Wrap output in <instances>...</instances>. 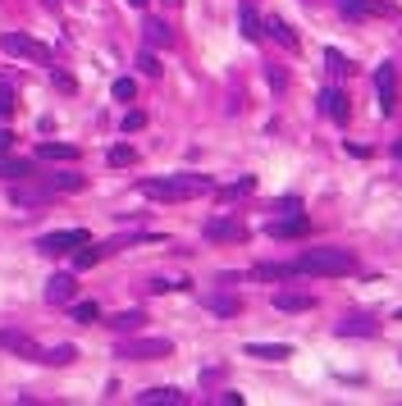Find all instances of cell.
<instances>
[{
    "label": "cell",
    "instance_id": "obj_1",
    "mask_svg": "<svg viewBox=\"0 0 402 406\" xmlns=\"http://www.w3.org/2000/svg\"><path fill=\"white\" fill-rule=\"evenodd\" d=\"M357 269V256L343 247H311L298 256V274H311V278H339V274H352Z\"/></svg>",
    "mask_w": 402,
    "mask_h": 406
},
{
    "label": "cell",
    "instance_id": "obj_2",
    "mask_svg": "<svg viewBox=\"0 0 402 406\" xmlns=\"http://www.w3.org/2000/svg\"><path fill=\"white\" fill-rule=\"evenodd\" d=\"M201 192H210V178H206V173L142 178V197H151V201H188V197H201Z\"/></svg>",
    "mask_w": 402,
    "mask_h": 406
},
{
    "label": "cell",
    "instance_id": "obj_3",
    "mask_svg": "<svg viewBox=\"0 0 402 406\" xmlns=\"http://www.w3.org/2000/svg\"><path fill=\"white\" fill-rule=\"evenodd\" d=\"M169 352H174L169 338H128V343L114 347V356H123V361H160Z\"/></svg>",
    "mask_w": 402,
    "mask_h": 406
},
{
    "label": "cell",
    "instance_id": "obj_4",
    "mask_svg": "<svg viewBox=\"0 0 402 406\" xmlns=\"http://www.w3.org/2000/svg\"><path fill=\"white\" fill-rule=\"evenodd\" d=\"M83 242H92L87 228H64V233H46L42 242H37V251H42V256H64V251H78Z\"/></svg>",
    "mask_w": 402,
    "mask_h": 406
},
{
    "label": "cell",
    "instance_id": "obj_5",
    "mask_svg": "<svg viewBox=\"0 0 402 406\" xmlns=\"http://www.w3.org/2000/svg\"><path fill=\"white\" fill-rule=\"evenodd\" d=\"M0 46H5L9 55H18V60H37V64H51V51H46L42 42H32V37H23V32H5V37H0Z\"/></svg>",
    "mask_w": 402,
    "mask_h": 406
},
{
    "label": "cell",
    "instance_id": "obj_6",
    "mask_svg": "<svg viewBox=\"0 0 402 406\" xmlns=\"http://www.w3.org/2000/svg\"><path fill=\"white\" fill-rule=\"evenodd\" d=\"M375 92H379V110L394 114L398 110V69L394 64H379L375 69Z\"/></svg>",
    "mask_w": 402,
    "mask_h": 406
},
{
    "label": "cell",
    "instance_id": "obj_7",
    "mask_svg": "<svg viewBox=\"0 0 402 406\" xmlns=\"http://www.w3.org/2000/svg\"><path fill=\"white\" fill-rule=\"evenodd\" d=\"M320 114H329L334 123H348V114H352L348 92H343V87H324L320 92Z\"/></svg>",
    "mask_w": 402,
    "mask_h": 406
},
{
    "label": "cell",
    "instance_id": "obj_8",
    "mask_svg": "<svg viewBox=\"0 0 402 406\" xmlns=\"http://www.w3.org/2000/svg\"><path fill=\"white\" fill-rule=\"evenodd\" d=\"M0 347H9V352H18L23 361H42V347L32 343L28 333H18V328H0Z\"/></svg>",
    "mask_w": 402,
    "mask_h": 406
},
{
    "label": "cell",
    "instance_id": "obj_9",
    "mask_svg": "<svg viewBox=\"0 0 402 406\" xmlns=\"http://www.w3.org/2000/svg\"><path fill=\"white\" fill-rule=\"evenodd\" d=\"M206 238H210V242H243V238H247V224H238V219H210V224H206Z\"/></svg>",
    "mask_w": 402,
    "mask_h": 406
},
{
    "label": "cell",
    "instance_id": "obj_10",
    "mask_svg": "<svg viewBox=\"0 0 402 406\" xmlns=\"http://www.w3.org/2000/svg\"><path fill=\"white\" fill-rule=\"evenodd\" d=\"M265 233H270V238H306V233H311V219L293 210L288 219H274V224L265 228Z\"/></svg>",
    "mask_w": 402,
    "mask_h": 406
},
{
    "label": "cell",
    "instance_id": "obj_11",
    "mask_svg": "<svg viewBox=\"0 0 402 406\" xmlns=\"http://www.w3.org/2000/svg\"><path fill=\"white\" fill-rule=\"evenodd\" d=\"M73 293H78V278H73V274H55L51 283H46V302H51V306L73 302Z\"/></svg>",
    "mask_w": 402,
    "mask_h": 406
},
{
    "label": "cell",
    "instance_id": "obj_12",
    "mask_svg": "<svg viewBox=\"0 0 402 406\" xmlns=\"http://www.w3.org/2000/svg\"><path fill=\"white\" fill-rule=\"evenodd\" d=\"M274 311H284V315L315 311V297H311V293H279V297H274Z\"/></svg>",
    "mask_w": 402,
    "mask_h": 406
},
{
    "label": "cell",
    "instance_id": "obj_13",
    "mask_svg": "<svg viewBox=\"0 0 402 406\" xmlns=\"http://www.w3.org/2000/svg\"><path fill=\"white\" fill-rule=\"evenodd\" d=\"M51 197H55V187H37V183H28V187H14V192H9V201H14V206H46Z\"/></svg>",
    "mask_w": 402,
    "mask_h": 406
},
{
    "label": "cell",
    "instance_id": "obj_14",
    "mask_svg": "<svg viewBox=\"0 0 402 406\" xmlns=\"http://www.w3.org/2000/svg\"><path fill=\"white\" fill-rule=\"evenodd\" d=\"M188 398L178 388H147V393H138V406H183Z\"/></svg>",
    "mask_w": 402,
    "mask_h": 406
},
{
    "label": "cell",
    "instance_id": "obj_15",
    "mask_svg": "<svg viewBox=\"0 0 402 406\" xmlns=\"http://www.w3.org/2000/svg\"><path fill=\"white\" fill-rule=\"evenodd\" d=\"M247 356H256V361H288L293 347L288 343H247Z\"/></svg>",
    "mask_w": 402,
    "mask_h": 406
},
{
    "label": "cell",
    "instance_id": "obj_16",
    "mask_svg": "<svg viewBox=\"0 0 402 406\" xmlns=\"http://www.w3.org/2000/svg\"><path fill=\"white\" fill-rule=\"evenodd\" d=\"M375 333H379V324L366 320V315H352V320L339 324V338H375Z\"/></svg>",
    "mask_w": 402,
    "mask_h": 406
},
{
    "label": "cell",
    "instance_id": "obj_17",
    "mask_svg": "<svg viewBox=\"0 0 402 406\" xmlns=\"http://www.w3.org/2000/svg\"><path fill=\"white\" fill-rule=\"evenodd\" d=\"M265 37H274L284 51H298V32H293L284 18H265Z\"/></svg>",
    "mask_w": 402,
    "mask_h": 406
},
{
    "label": "cell",
    "instance_id": "obj_18",
    "mask_svg": "<svg viewBox=\"0 0 402 406\" xmlns=\"http://www.w3.org/2000/svg\"><path fill=\"white\" fill-rule=\"evenodd\" d=\"M206 311H210V315H224V320H229V315L243 311V302H238L233 293H215V297H206Z\"/></svg>",
    "mask_w": 402,
    "mask_h": 406
},
{
    "label": "cell",
    "instance_id": "obj_19",
    "mask_svg": "<svg viewBox=\"0 0 402 406\" xmlns=\"http://www.w3.org/2000/svg\"><path fill=\"white\" fill-rule=\"evenodd\" d=\"M238 18H243V37H247V42H261V37H265L261 18H256V9L247 5V0H243V9H238Z\"/></svg>",
    "mask_w": 402,
    "mask_h": 406
},
{
    "label": "cell",
    "instance_id": "obj_20",
    "mask_svg": "<svg viewBox=\"0 0 402 406\" xmlns=\"http://www.w3.org/2000/svg\"><path fill=\"white\" fill-rule=\"evenodd\" d=\"M147 46H174V32H169V23H160V18H147Z\"/></svg>",
    "mask_w": 402,
    "mask_h": 406
},
{
    "label": "cell",
    "instance_id": "obj_21",
    "mask_svg": "<svg viewBox=\"0 0 402 406\" xmlns=\"http://www.w3.org/2000/svg\"><path fill=\"white\" fill-rule=\"evenodd\" d=\"M0 178H32V164H28V160H14V156H5V151H0Z\"/></svg>",
    "mask_w": 402,
    "mask_h": 406
},
{
    "label": "cell",
    "instance_id": "obj_22",
    "mask_svg": "<svg viewBox=\"0 0 402 406\" xmlns=\"http://www.w3.org/2000/svg\"><path fill=\"white\" fill-rule=\"evenodd\" d=\"M147 324V311H119L110 320V328H119V333H133V328H142Z\"/></svg>",
    "mask_w": 402,
    "mask_h": 406
},
{
    "label": "cell",
    "instance_id": "obj_23",
    "mask_svg": "<svg viewBox=\"0 0 402 406\" xmlns=\"http://www.w3.org/2000/svg\"><path fill=\"white\" fill-rule=\"evenodd\" d=\"M37 156H42V160H78V147H60V142H42V147H37Z\"/></svg>",
    "mask_w": 402,
    "mask_h": 406
},
{
    "label": "cell",
    "instance_id": "obj_24",
    "mask_svg": "<svg viewBox=\"0 0 402 406\" xmlns=\"http://www.w3.org/2000/svg\"><path fill=\"white\" fill-rule=\"evenodd\" d=\"M42 361H46V365H73V361H78V347H73V343L51 347V352H42Z\"/></svg>",
    "mask_w": 402,
    "mask_h": 406
},
{
    "label": "cell",
    "instance_id": "obj_25",
    "mask_svg": "<svg viewBox=\"0 0 402 406\" xmlns=\"http://www.w3.org/2000/svg\"><path fill=\"white\" fill-rule=\"evenodd\" d=\"M252 274L256 278H298V260H288V265H256Z\"/></svg>",
    "mask_w": 402,
    "mask_h": 406
},
{
    "label": "cell",
    "instance_id": "obj_26",
    "mask_svg": "<svg viewBox=\"0 0 402 406\" xmlns=\"http://www.w3.org/2000/svg\"><path fill=\"white\" fill-rule=\"evenodd\" d=\"M101 256H105V247L83 242V251H73V269H92V265H101Z\"/></svg>",
    "mask_w": 402,
    "mask_h": 406
},
{
    "label": "cell",
    "instance_id": "obj_27",
    "mask_svg": "<svg viewBox=\"0 0 402 406\" xmlns=\"http://www.w3.org/2000/svg\"><path fill=\"white\" fill-rule=\"evenodd\" d=\"M51 187L55 192H83L87 178H83V173H51Z\"/></svg>",
    "mask_w": 402,
    "mask_h": 406
},
{
    "label": "cell",
    "instance_id": "obj_28",
    "mask_svg": "<svg viewBox=\"0 0 402 406\" xmlns=\"http://www.w3.org/2000/svg\"><path fill=\"white\" fill-rule=\"evenodd\" d=\"M114 164V169H128V164H138V151L128 147V142H119V147H110V156H105Z\"/></svg>",
    "mask_w": 402,
    "mask_h": 406
},
{
    "label": "cell",
    "instance_id": "obj_29",
    "mask_svg": "<svg viewBox=\"0 0 402 406\" xmlns=\"http://www.w3.org/2000/svg\"><path fill=\"white\" fill-rule=\"evenodd\" d=\"M247 192H256V178H238V183H229V187L219 192V201H238V197H247Z\"/></svg>",
    "mask_w": 402,
    "mask_h": 406
},
{
    "label": "cell",
    "instance_id": "obj_30",
    "mask_svg": "<svg viewBox=\"0 0 402 406\" xmlns=\"http://www.w3.org/2000/svg\"><path fill=\"white\" fill-rule=\"evenodd\" d=\"M73 320H78V324H97V315H101V306L97 302H73Z\"/></svg>",
    "mask_w": 402,
    "mask_h": 406
},
{
    "label": "cell",
    "instance_id": "obj_31",
    "mask_svg": "<svg viewBox=\"0 0 402 406\" xmlns=\"http://www.w3.org/2000/svg\"><path fill=\"white\" fill-rule=\"evenodd\" d=\"M324 69H329V73H334V78H343V73H352V64H348V60H343V55H339V51H324Z\"/></svg>",
    "mask_w": 402,
    "mask_h": 406
},
{
    "label": "cell",
    "instance_id": "obj_32",
    "mask_svg": "<svg viewBox=\"0 0 402 406\" xmlns=\"http://www.w3.org/2000/svg\"><path fill=\"white\" fill-rule=\"evenodd\" d=\"M138 69L147 73V78H160V60H156L151 51H142V55H138Z\"/></svg>",
    "mask_w": 402,
    "mask_h": 406
},
{
    "label": "cell",
    "instance_id": "obj_33",
    "mask_svg": "<svg viewBox=\"0 0 402 406\" xmlns=\"http://www.w3.org/2000/svg\"><path fill=\"white\" fill-rule=\"evenodd\" d=\"M142 128H147V114H142V110H128V114H123V133H142Z\"/></svg>",
    "mask_w": 402,
    "mask_h": 406
},
{
    "label": "cell",
    "instance_id": "obj_34",
    "mask_svg": "<svg viewBox=\"0 0 402 406\" xmlns=\"http://www.w3.org/2000/svg\"><path fill=\"white\" fill-rule=\"evenodd\" d=\"M51 82H55V92H78V82H73L69 73H60V69L51 73Z\"/></svg>",
    "mask_w": 402,
    "mask_h": 406
},
{
    "label": "cell",
    "instance_id": "obj_35",
    "mask_svg": "<svg viewBox=\"0 0 402 406\" xmlns=\"http://www.w3.org/2000/svg\"><path fill=\"white\" fill-rule=\"evenodd\" d=\"M133 92H138V82H133V78H119V82H114V96H119V101H133Z\"/></svg>",
    "mask_w": 402,
    "mask_h": 406
},
{
    "label": "cell",
    "instance_id": "obj_36",
    "mask_svg": "<svg viewBox=\"0 0 402 406\" xmlns=\"http://www.w3.org/2000/svg\"><path fill=\"white\" fill-rule=\"evenodd\" d=\"M0 114H5V119L14 114V92H9V87H0Z\"/></svg>",
    "mask_w": 402,
    "mask_h": 406
},
{
    "label": "cell",
    "instance_id": "obj_37",
    "mask_svg": "<svg viewBox=\"0 0 402 406\" xmlns=\"http://www.w3.org/2000/svg\"><path fill=\"white\" fill-rule=\"evenodd\" d=\"M270 87H274V92H284V87H288V73H284V69H270Z\"/></svg>",
    "mask_w": 402,
    "mask_h": 406
},
{
    "label": "cell",
    "instance_id": "obj_38",
    "mask_svg": "<svg viewBox=\"0 0 402 406\" xmlns=\"http://www.w3.org/2000/svg\"><path fill=\"white\" fill-rule=\"evenodd\" d=\"M128 5H133V9H147V5H151V0H128Z\"/></svg>",
    "mask_w": 402,
    "mask_h": 406
},
{
    "label": "cell",
    "instance_id": "obj_39",
    "mask_svg": "<svg viewBox=\"0 0 402 406\" xmlns=\"http://www.w3.org/2000/svg\"><path fill=\"white\" fill-rule=\"evenodd\" d=\"M0 151H9V133H0Z\"/></svg>",
    "mask_w": 402,
    "mask_h": 406
},
{
    "label": "cell",
    "instance_id": "obj_40",
    "mask_svg": "<svg viewBox=\"0 0 402 406\" xmlns=\"http://www.w3.org/2000/svg\"><path fill=\"white\" fill-rule=\"evenodd\" d=\"M394 156H398V160H402V137H398V142H394Z\"/></svg>",
    "mask_w": 402,
    "mask_h": 406
},
{
    "label": "cell",
    "instance_id": "obj_41",
    "mask_svg": "<svg viewBox=\"0 0 402 406\" xmlns=\"http://www.w3.org/2000/svg\"><path fill=\"white\" fill-rule=\"evenodd\" d=\"M165 5H183V0H165Z\"/></svg>",
    "mask_w": 402,
    "mask_h": 406
},
{
    "label": "cell",
    "instance_id": "obj_42",
    "mask_svg": "<svg viewBox=\"0 0 402 406\" xmlns=\"http://www.w3.org/2000/svg\"><path fill=\"white\" fill-rule=\"evenodd\" d=\"M398 320H402V311H398Z\"/></svg>",
    "mask_w": 402,
    "mask_h": 406
}]
</instances>
